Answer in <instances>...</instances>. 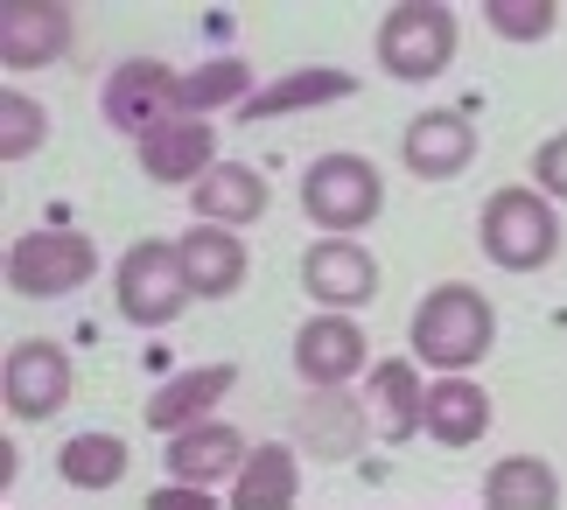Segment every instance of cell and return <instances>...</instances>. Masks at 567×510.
<instances>
[{
	"label": "cell",
	"mask_w": 567,
	"mask_h": 510,
	"mask_svg": "<svg viewBox=\"0 0 567 510\" xmlns=\"http://www.w3.org/2000/svg\"><path fill=\"white\" fill-rule=\"evenodd\" d=\"M56 476L78 482V490H113V482L126 476V448L113 434H71L56 455Z\"/></svg>",
	"instance_id": "d4e9b609"
},
{
	"label": "cell",
	"mask_w": 567,
	"mask_h": 510,
	"mask_svg": "<svg viewBox=\"0 0 567 510\" xmlns=\"http://www.w3.org/2000/svg\"><path fill=\"white\" fill-rule=\"evenodd\" d=\"M491 350V301L476 287H434L413 315V357L434 371H470Z\"/></svg>",
	"instance_id": "6da1fadb"
},
{
	"label": "cell",
	"mask_w": 567,
	"mask_h": 510,
	"mask_svg": "<svg viewBox=\"0 0 567 510\" xmlns=\"http://www.w3.org/2000/svg\"><path fill=\"white\" fill-rule=\"evenodd\" d=\"M231 378H238L231 364H204V371H183V378H168L155 398H147V427L176 434V427H189V419H210V406L231 392Z\"/></svg>",
	"instance_id": "d6986e66"
},
{
	"label": "cell",
	"mask_w": 567,
	"mask_h": 510,
	"mask_svg": "<svg viewBox=\"0 0 567 510\" xmlns=\"http://www.w3.org/2000/svg\"><path fill=\"white\" fill-rule=\"evenodd\" d=\"M295 371H301V385H343L351 371H364V336H358V322L316 315V322L295 336Z\"/></svg>",
	"instance_id": "9a60e30c"
},
{
	"label": "cell",
	"mask_w": 567,
	"mask_h": 510,
	"mask_svg": "<svg viewBox=\"0 0 567 510\" xmlns=\"http://www.w3.org/2000/svg\"><path fill=\"white\" fill-rule=\"evenodd\" d=\"M449 56H455V14L427 8V0H406V8L385 14V29H379V63H385V77L427 84V77L449 71Z\"/></svg>",
	"instance_id": "3957f363"
},
{
	"label": "cell",
	"mask_w": 567,
	"mask_h": 510,
	"mask_svg": "<svg viewBox=\"0 0 567 510\" xmlns=\"http://www.w3.org/2000/svg\"><path fill=\"white\" fill-rule=\"evenodd\" d=\"M42 140H50L42 105H35L29 92H0V154H8V162H29Z\"/></svg>",
	"instance_id": "484cf974"
},
{
	"label": "cell",
	"mask_w": 567,
	"mask_h": 510,
	"mask_svg": "<svg viewBox=\"0 0 567 510\" xmlns=\"http://www.w3.org/2000/svg\"><path fill=\"white\" fill-rule=\"evenodd\" d=\"M183 301H189L183 252L162 246V238H141V246L120 259V315L141 322V329H162V322L183 315Z\"/></svg>",
	"instance_id": "8992f818"
},
{
	"label": "cell",
	"mask_w": 567,
	"mask_h": 510,
	"mask_svg": "<svg viewBox=\"0 0 567 510\" xmlns=\"http://www.w3.org/2000/svg\"><path fill=\"white\" fill-rule=\"evenodd\" d=\"M301 210H309L322 231L372 225L379 217V168L358 162V154H322V162L301 175Z\"/></svg>",
	"instance_id": "5b68a950"
},
{
	"label": "cell",
	"mask_w": 567,
	"mask_h": 510,
	"mask_svg": "<svg viewBox=\"0 0 567 510\" xmlns=\"http://www.w3.org/2000/svg\"><path fill=\"white\" fill-rule=\"evenodd\" d=\"M484 427H491V398L476 392L470 378L449 371L442 385L421 392V434H434L442 448H470V440H484Z\"/></svg>",
	"instance_id": "2e32d148"
},
{
	"label": "cell",
	"mask_w": 567,
	"mask_h": 510,
	"mask_svg": "<svg viewBox=\"0 0 567 510\" xmlns=\"http://www.w3.org/2000/svg\"><path fill=\"white\" fill-rule=\"evenodd\" d=\"M99 105H105V126H120V133L141 140L147 126H162L168 113H176V71H168L162 56H126V63L105 71Z\"/></svg>",
	"instance_id": "52a82bcc"
},
{
	"label": "cell",
	"mask_w": 567,
	"mask_h": 510,
	"mask_svg": "<svg viewBox=\"0 0 567 510\" xmlns=\"http://www.w3.org/2000/svg\"><path fill=\"white\" fill-rule=\"evenodd\" d=\"M0 398L21 413V419H50L63 413V398H71V357H63L56 343H14L8 350V364H0Z\"/></svg>",
	"instance_id": "ba28073f"
},
{
	"label": "cell",
	"mask_w": 567,
	"mask_h": 510,
	"mask_svg": "<svg viewBox=\"0 0 567 510\" xmlns=\"http://www.w3.org/2000/svg\"><path fill=\"white\" fill-rule=\"evenodd\" d=\"M295 503V455L288 448H252L238 469L231 510H288Z\"/></svg>",
	"instance_id": "cb8c5ba5"
},
{
	"label": "cell",
	"mask_w": 567,
	"mask_h": 510,
	"mask_svg": "<svg viewBox=\"0 0 567 510\" xmlns=\"http://www.w3.org/2000/svg\"><path fill=\"white\" fill-rule=\"evenodd\" d=\"M364 427L385 440L421 434V378H413V364H400V357L372 364V378H364Z\"/></svg>",
	"instance_id": "ac0fdd59"
},
{
	"label": "cell",
	"mask_w": 567,
	"mask_h": 510,
	"mask_svg": "<svg viewBox=\"0 0 567 510\" xmlns=\"http://www.w3.org/2000/svg\"><path fill=\"white\" fill-rule=\"evenodd\" d=\"M295 427H301V448L322 461H343L364 448V406L343 398V385H309V398L295 406Z\"/></svg>",
	"instance_id": "8fae6325"
},
{
	"label": "cell",
	"mask_w": 567,
	"mask_h": 510,
	"mask_svg": "<svg viewBox=\"0 0 567 510\" xmlns=\"http://www.w3.org/2000/svg\"><path fill=\"white\" fill-rule=\"evenodd\" d=\"M301 280H309V294L322 308H358V301H372L379 266L364 259L351 238H330V246H309V252H301Z\"/></svg>",
	"instance_id": "4fadbf2b"
},
{
	"label": "cell",
	"mask_w": 567,
	"mask_h": 510,
	"mask_svg": "<svg viewBox=\"0 0 567 510\" xmlns=\"http://www.w3.org/2000/svg\"><path fill=\"white\" fill-rule=\"evenodd\" d=\"M147 503H155V510H176V503H183V510H196V503H210V497H204V490L189 482V490H155Z\"/></svg>",
	"instance_id": "f1b7e54d"
},
{
	"label": "cell",
	"mask_w": 567,
	"mask_h": 510,
	"mask_svg": "<svg viewBox=\"0 0 567 510\" xmlns=\"http://www.w3.org/2000/svg\"><path fill=\"white\" fill-rule=\"evenodd\" d=\"M71 50V8L56 0H8L0 8V63L8 71H42Z\"/></svg>",
	"instance_id": "9c48e42d"
},
{
	"label": "cell",
	"mask_w": 567,
	"mask_h": 510,
	"mask_svg": "<svg viewBox=\"0 0 567 510\" xmlns=\"http://www.w3.org/2000/svg\"><path fill=\"white\" fill-rule=\"evenodd\" d=\"M176 252H183V280H189V294H204V301H225L246 287V246H238L231 231H217V225H196L176 238Z\"/></svg>",
	"instance_id": "5bb4252c"
},
{
	"label": "cell",
	"mask_w": 567,
	"mask_h": 510,
	"mask_svg": "<svg viewBox=\"0 0 567 510\" xmlns=\"http://www.w3.org/2000/svg\"><path fill=\"white\" fill-rule=\"evenodd\" d=\"M92 273H99V252H92V238H78V231H29V238L8 246V287L29 294V301L78 294Z\"/></svg>",
	"instance_id": "277c9868"
},
{
	"label": "cell",
	"mask_w": 567,
	"mask_h": 510,
	"mask_svg": "<svg viewBox=\"0 0 567 510\" xmlns=\"http://www.w3.org/2000/svg\"><path fill=\"white\" fill-rule=\"evenodd\" d=\"M358 84L351 71H295V77H280L274 92H252L246 105H238V119L259 126V119H280V113H309V105H337V98H351Z\"/></svg>",
	"instance_id": "44dd1931"
},
{
	"label": "cell",
	"mask_w": 567,
	"mask_h": 510,
	"mask_svg": "<svg viewBox=\"0 0 567 510\" xmlns=\"http://www.w3.org/2000/svg\"><path fill=\"white\" fill-rule=\"evenodd\" d=\"M246 98H252V71H246V56H210L204 71L176 77V113H189V119H204L210 105H246Z\"/></svg>",
	"instance_id": "603a6c76"
},
{
	"label": "cell",
	"mask_w": 567,
	"mask_h": 510,
	"mask_svg": "<svg viewBox=\"0 0 567 510\" xmlns=\"http://www.w3.org/2000/svg\"><path fill=\"white\" fill-rule=\"evenodd\" d=\"M484 503L491 510H554L560 503V482H554V469L539 455H505L484 476Z\"/></svg>",
	"instance_id": "7402d4cb"
},
{
	"label": "cell",
	"mask_w": 567,
	"mask_h": 510,
	"mask_svg": "<svg viewBox=\"0 0 567 510\" xmlns=\"http://www.w3.org/2000/svg\"><path fill=\"white\" fill-rule=\"evenodd\" d=\"M210 126L204 119H189V113H168L162 126H147L141 133V168L155 175V183H196L204 168H217L210 162Z\"/></svg>",
	"instance_id": "7c38bea8"
},
{
	"label": "cell",
	"mask_w": 567,
	"mask_h": 510,
	"mask_svg": "<svg viewBox=\"0 0 567 510\" xmlns=\"http://www.w3.org/2000/svg\"><path fill=\"white\" fill-rule=\"evenodd\" d=\"M539 189H547V196H567V140H547V147H539Z\"/></svg>",
	"instance_id": "83f0119b"
},
{
	"label": "cell",
	"mask_w": 567,
	"mask_h": 510,
	"mask_svg": "<svg viewBox=\"0 0 567 510\" xmlns=\"http://www.w3.org/2000/svg\"><path fill=\"white\" fill-rule=\"evenodd\" d=\"M560 246V217L547 196L533 189H497L484 204V252L505 266V273H539Z\"/></svg>",
	"instance_id": "7a4b0ae2"
},
{
	"label": "cell",
	"mask_w": 567,
	"mask_h": 510,
	"mask_svg": "<svg viewBox=\"0 0 567 510\" xmlns=\"http://www.w3.org/2000/svg\"><path fill=\"white\" fill-rule=\"evenodd\" d=\"M554 0H491V29L497 35H512V42H539V35H554Z\"/></svg>",
	"instance_id": "4316f807"
},
{
	"label": "cell",
	"mask_w": 567,
	"mask_h": 510,
	"mask_svg": "<svg viewBox=\"0 0 567 510\" xmlns=\"http://www.w3.org/2000/svg\"><path fill=\"white\" fill-rule=\"evenodd\" d=\"M400 162L413 175H427V183H449V175H463L476 162V126L463 113H421L400 140Z\"/></svg>",
	"instance_id": "30bf717a"
},
{
	"label": "cell",
	"mask_w": 567,
	"mask_h": 510,
	"mask_svg": "<svg viewBox=\"0 0 567 510\" xmlns=\"http://www.w3.org/2000/svg\"><path fill=\"white\" fill-rule=\"evenodd\" d=\"M231 461H246V440L225 419H189L183 434H168V476L176 482H217L231 476Z\"/></svg>",
	"instance_id": "e0dca14e"
},
{
	"label": "cell",
	"mask_w": 567,
	"mask_h": 510,
	"mask_svg": "<svg viewBox=\"0 0 567 510\" xmlns=\"http://www.w3.org/2000/svg\"><path fill=\"white\" fill-rule=\"evenodd\" d=\"M267 210V183H259L252 168H238V162H217L196 175V217L204 225H252V217Z\"/></svg>",
	"instance_id": "ffe728a7"
}]
</instances>
